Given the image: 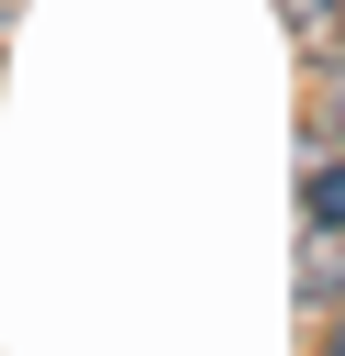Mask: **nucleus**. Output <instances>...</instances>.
<instances>
[{
  "label": "nucleus",
  "mask_w": 345,
  "mask_h": 356,
  "mask_svg": "<svg viewBox=\"0 0 345 356\" xmlns=\"http://www.w3.org/2000/svg\"><path fill=\"white\" fill-rule=\"evenodd\" d=\"M300 211H312V234H345V156H312V178H300Z\"/></svg>",
  "instance_id": "1"
},
{
  "label": "nucleus",
  "mask_w": 345,
  "mask_h": 356,
  "mask_svg": "<svg viewBox=\"0 0 345 356\" xmlns=\"http://www.w3.org/2000/svg\"><path fill=\"white\" fill-rule=\"evenodd\" d=\"M278 11H289V33H300V44H334V22H345L334 0H278Z\"/></svg>",
  "instance_id": "2"
}]
</instances>
